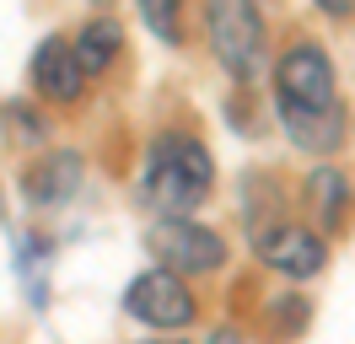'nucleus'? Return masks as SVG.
<instances>
[{
    "label": "nucleus",
    "mask_w": 355,
    "mask_h": 344,
    "mask_svg": "<svg viewBox=\"0 0 355 344\" xmlns=\"http://www.w3.org/2000/svg\"><path fill=\"white\" fill-rule=\"evenodd\" d=\"M216 189V162L194 135H156L146 150V167L135 178V199L167 221V215H189L194 205H205Z\"/></svg>",
    "instance_id": "1"
},
{
    "label": "nucleus",
    "mask_w": 355,
    "mask_h": 344,
    "mask_svg": "<svg viewBox=\"0 0 355 344\" xmlns=\"http://www.w3.org/2000/svg\"><path fill=\"white\" fill-rule=\"evenodd\" d=\"M205 38H210V54L243 86H253L264 76V17H259V0H205Z\"/></svg>",
    "instance_id": "2"
},
{
    "label": "nucleus",
    "mask_w": 355,
    "mask_h": 344,
    "mask_svg": "<svg viewBox=\"0 0 355 344\" xmlns=\"http://www.w3.org/2000/svg\"><path fill=\"white\" fill-rule=\"evenodd\" d=\"M146 248L151 258H162V269H173V275H216L226 264V237L200 226V221H189V215H167V221H151V232H146Z\"/></svg>",
    "instance_id": "3"
},
{
    "label": "nucleus",
    "mask_w": 355,
    "mask_h": 344,
    "mask_svg": "<svg viewBox=\"0 0 355 344\" xmlns=\"http://www.w3.org/2000/svg\"><path fill=\"white\" fill-rule=\"evenodd\" d=\"M339 103V81H334V60L323 43H291L275 60V108H334Z\"/></svg>",
    "instance_id": "4"
},
{
    "label": "nucleus",
    "mask_w": 355,
    "mask_h": 344,
    "mask_svg": "<svg viewBox=\"0 0 355 344\" xmlns=\"http://www.w3.org/2000/svg\"><path fill=\"white\" fill-rule=\"evenodd\" d=\"M124 312L146 328H189L200 301L189 291V280L173 275V269H146L124 285Z\"/></svg>",
    "instance_id": "5"
},
{
    "label": "nucleus",
    "mask_w": 355,
    "mask_h": 344,
    "mask_svg": "<svg viewBox=\"0 0 355 344\" xmlns=\"http://www.w3.org/2000/svg\"><path fill=\"white\" fill-rule=\"evenodd\" d=\"M253 258L264 269H275V275H286V280H312V275H323V264H329V242L312 232V226L275 221V226L253 232Z\"/></svg>",
    "instance_id": "6"
},
{
    "label": "nucleus",
    "mask_w": 355,
    "mask_h": 344,
    "mask_svg": "<svg viewBox=\"0 0 355 344\" xmlns=\"http://www.w3.org/2000/svg\"><path fill=\"white\" fill-rule=\"evenodd\" d=\"M27 81L33 92L44 97V103H81V92H87V70L76 60V43L70 38H44L33 49V64H27Z\"/></svg>",
    "instance_id": "7"
},
{
    "label": "nucleus",
    "mask_w": 355,
    "mask_h": 344,
    "mask_svg": "<svg viewBox=\"0 0 355 344\" xmlns=\"http://www.w3.org/2000/svg\"><path fill=\"white\" fill-rule=\"evenodd\" d=\"M302 199H307V215H312V232H318V237H339L345 226H350V215H355L350 178H345L339 167H329V162L307 172Z\"/></svg>",
    "instance_id": "8"
},
{
    "label": "nucleus",
    "mask_w": 355,
    "mask_h": 344,
    "mask_svg": "<svg viewBox=\"0 0 355 344\" xmlns=\"http://www.w3.org/2000/svg\"><path fill=\"white\" fill-rule=\"evenodd\" d=\"M280 113V124H286L291 146L307 150V156H334V150L350 140V108L334 103V108H318V113H307V108H275Z\"/></svg>",
    "instance_id": "9"
},
{
    "label": "nucleus",
    "mask_w": 355,
    "mask_h": 344,
    "mask_svg": "<svg viewBox=\"0 0 355 344\" xmlns=\"http://www.w3.org/2000/svg\"><path fill=\"white\" fill-rule=\"evenodd\" d=\"M81 150H44L33 167L22 172V194L33 210H54V205H65L70 194L81 189Z\"/></svg>",
    "instance_id": "10"
},
{
    "label": "nucleus",
    "mask_w": 355,
    "mask_h": 344,
    "mask_svg": "<svg viewBox=\"0 0 355 344\" xmlns=\"http://www.w3.org/2000/svg\"><path fill=\"white\" fill-rule=\"evenodd\" d=\"M70 43H76L81 70H87V76H97V70H108V64L119 60V49H124V27H119L113 17H92Z\"/></svg>",
    "instance_id": "11"
},
{
    "label": "nucleus",
    "mask_w": 355,
    "mask_h": 344,
    "mask_svg": "<svg viewBox=\"0 0 355 344\" xmlns=\"http://www.w3.org/2000/svg\"><path fill=\"white\" fill-rule=\"evenodd\" d=\"M183 6L189 0H140V17L162 43H178L183 38Z\"/></svg>",
    "instance_id": "12"
},
{
    "label": "nucleus",
    "mask_w": 355,
    "mask_h": 344,
    "mask_svg": "<svg viewBox=\"0 0 355 344\" xmlns=\"http://www.w3.org/2000/svg\"><path fill=\"white\" fill-rule=\"evenodd\" d=\"M0 119L11 124V135H17L22 146H44V140H49V119L33 103H6V108H0Z\"/></svg>",
    "instance_id": "13"
},
{
    "label": "nucleus",
    "mask_w": 355,
    "mask_h": 344,
    "mask_svg": "<svg viewBox=\"0 0 355 344\" xmlns=\"http://www.w3.org/2000/svg\"><path fill=\"white\" fill-rule=\"evenodd\" d=\"M205 344H243V334H237V328H216Z\"/></svg>",
    "instance_id": "14"
},
{
    "label": "nucleus",
    "mask_w": 355,
    "mask_h": 344,
    "mask_svg": "<svg viewBox=\"0 0 355 344\" xmlns=\"http://www.w3.org/2000/svg\"><path fill=\"white\" fill-rule=\"evenodd\" d=\"M318 6H323L329 17H350V0H318Z\"/></svg>",
    "instance_id": "15"
},
{
    "label": "nucleus",
    "mask_w": 355,
    "mask_h": 344,
    "mask_svg": "<svg viewBox=\"0 0 355 344\" xmlns=\"http://www.w3.org/2000/svg\"><path fill=\"white\" fill-rule=\"evenodd\" d=\"M92 6H113V0H92Z\"/></svg>",
    "instance_id": "16"
},
{
    "label": "nucleus",
    "mask_w": 355,
    "mask_h": 344,
    "mask_svg": "<svg viewBox=\"0 0 355 344\" xmlns=\"http://www.w3.org/2000/svg\"><path fill=\"white\" fill-rule=\"evenodd\" d=\"M140 344H162V339H140Z\"/></svg>",
    "instance_id": "17"
}]
</instances>
